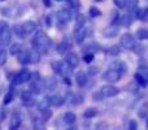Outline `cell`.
Listing matches in <instances>:
<instances>
[{"label":"cell","instance_id":"11","mask_svg":"<svg viewBox=\"0 0 148 130\" xmlns=\"http://www.w3.org/2000/svg\"><path fill=\"white\" fill-rule=\"evenodd\" d=\"M20 126H21V117L18 113L14 112L9 121V130H17Z\"/></svg>","mask_w":148,"mask_h":130},{"label":"cell","instance_id":"42","mask_svg":"<svg viewBox=\"0 0 148 130\" xmlns=\"http://www.w3.org/2000/svg\"><path fill=\"white\" fill-rule=\"evenodd\" d=\"M88 13H90V16H91V17H97V16L101 14V12H100L96 7H91V8H90Z\"/></svg>","mask_w":148,"mask_h":130},{"label":"cell","instance_id":"9","mask_svg":"<svg viewBox=\"0 0 148 130\" xmlns=\"http://www.w3.org/2000/svg\"><path fill=\"white\" fill-rule=\"evenodd\" d=\"M10 41H12V31L7 28L4 31L0 33V43H1L3 46H7V44L10 43Z\"/></svg>","mask_w":148,"mask_h":130},{"label":"cell","instance_id":"23","mask_svg":"<svg viewBox=\"0 0 148 130\" xmlns=\"http://www.w3.org/2000/svg\"><path fill=\"white\" fill-rule=\"evenodd\" d=\"M112 69H114V70L120 72L121 74L125 73L126 70H127V66H126V64L123 61H114L112 64Z\"/></svg>","mask_w":148,"mask_h":130},{"label":"cell","instance_id":"36","mask_svg":"<svg viewBox=\"0 0 148 130\" xmlns=\"http://www.w3.org/2000/svg\"><path fill=\"white\" fill-rule=\"evenodd\" d=\"M138 17L140 18L142 21L147 22V21H148V8H147V9H140V10H139Z\"/></svg>","mask_w":148,"mask_h":130},{"label":"cell","instance_id":"22","mask_svg":"<svg viewBox=\"0 0 148 130\" xmlns=\"http://www.w3.org/2000/svg\"><path fill=\"white\" fill-rule=\"evenodd\" d=\"M70 48H72V46H70L68 42H61V43L57 44V47H56L57 52L61 55H64V54H66L68 51H70Z\"/></svg>","mask_w":148,"mask_h":130},{"label":"cell","instance_id":"60","mask_svg":"<svg viewBox=\"0 0 148 130\" xmlns=\"http://www.w3.org/2000/svg\"><path fill=\"white\" fill-rule=\"evenodd\" d=\"M66 130H73V129H66Z\"/></svg>","mask_w":148,"mask_h":130},{"label":"cell","instance_id":"14","mask_svg":"<svg viewBox=\"0 0 148 130\" xmlns=\"http://www.w3.org/2000/svg\"><path fill=\"white\" fill-rule=\"evenodd\" d=\"M44 87H46L48 91H53L57 87V79L55 77H47L44 79Z\"/></svg>","mask_w":148,"mask_h":130},{"label":"cell","instance_id":"34","mask_svg":"<svg viewBox=\"0 0 148 130\" xmlns=\"http://www.w3.org/2000/svg\"><path fill=\"white\" fill-rule=\"evenodd\" d=\"M135 81L138 82V85H139V86H142V87H146L147 85H148V83H147V81L144 79V77H142L139 73H136V74H135Z\"/></svg>","mask_w":148,"mask_h":130},{"label":"cell","instance_id":"17","mask_svg":"<svg viewBox=\"0 0 148 130\" xmlns=\"http://www.w3.org/2000/svg\"><path fill=\"white\" fill-rule=\"evenodd\" d=\"M17 59L21 65L30 64V55H29V51H21L20 54L17 55Z\"/></svg>","mask_w":148,"mask_h":130},{"label":"cell","instance_id":"1","mask_svg":"<svg viewBox=\"0 0 148 130\" xmlns=\"http://www.w3.org/2000/svg\"><path fill=\"white\" fill-rule=\"evenodd\" d=\"M34 43L36 46V50L42 54H46V51H48V46L51 43V39L47 34L44 33H38L36 36L34 38Z\"/></svg>","mask_w":148,"mask_h":130},{"label":"cell","instance_id":"37","mask_svg":"<svg viewBox=\"0 0 148 130\" xmlns=\"http://www.w3.org/2000/svg\"><path fill=\"white\" fill-rule=\"evenodd\" d=\"M48 105H49V100H48V98H46V99H43L42 102L38 103V109L43 111V109H46V108H48Z\"/></svg>","mask_w":148,"mask_h":130},{"label":"cell","instance_id":"41","mask_svg":"<svg viewBox=\"0 0 148 130\" xmlns=\"http://www.w3.org/2000/svg\"><path fill=\"white\" fill-rule=\"evenodd\" d=\"M103 99H104V96H103L101 91H96L92 94V100H94V102H101Z\"/></svg>","mask_w":148,"mask_h":130},{"label":"cell","instance_id":"52","mask_svg":"<svg viewBox=\"0 0 148 130\" xmlns=\"http://www.w3.org/2000/svg\"><path fill=\"white\" fill-rule=\"evenodd\" d=\"M108 126L105 125V122H101V124H97V130H107Z\"/></svg>","mask_w":148,"mask_h":130},{"label":"cell","instance_id":"2","mask_svg":"<svg viewBox=\"0 0 148 130\" xmlns=\"http://www.w3.org/2000/svg\"><path fill=\"white\" fill-rule=\"evenodd\" d=\"M30 79H31V72L27 70V69H22V70H20L14 76L13 85H22V83H26L27 81H30Z\"/></svg>","mask_w":148,"mask_h":130},{"label":"cell","instance_id":"39","mask_svg":"<svg viewBox=\"0 0 148 130\" xmlns=\"http://www.w3.org/2000/svg\"><path fill=\"white\" fill-rule=\"evenodd\" d=\"M34 129H35V130H46V126H44V121H43V120H36V121H34Z\"/></svg>","mask_w":148,"mask_h":130},{"label":"cell","instance_id":"15","mask_svg":"<svg viewBox=\"0 0 148 130\" xmlns=\"http://www.w3.org/2000/svg\"><path fill=\"white\" fill-rule=\"evenodd\" d=\"M35 29H36V23L34 21H26V22L22 23L23 34H31L35 31Z\"/></svg>","mask_w":148,"mask_h":130},{"label":"cell","instance_id":"10","mask_svg":"<svg viewBox=\"0 0 148 130\" xmlns=\"http://www.w3.org/2000/svg\"><path fill=\"white\" fill-rule=\"evenodd\" d=\"M104 36H107V38H114L116 35L118 34V25H113V23H110L108 28L104 29Z\"/></svg>","mask_w":148,"mask_h":130},{"label":"cell","instance_id":"47","mask_svg":"<svg viewBox=\"0 0 148 130\" xmlns=\"http://www.w3.org/2000/svg\"><path fill=\"white\" fill-rule=\"evenodd\" d=\"M68 1H69V4L72 5L73 8H79V5H81L79 0H68Z\"/></svg>","mask_w":148,"mask_h":130},{"label":"cell","instance_id":"51","mask_svg":"<svg viewBox=\"0 0 148 130\" xmlns=\"http://www.w3.org/2000/svg\"><path fill=\"white\" fill-rule=\"evenodd\" d=\"M97 72H99L97 68H88V74H91V76H95Z\"/></svg>","mask_w":148,"mask_h":130},{"label":"cell","instance_id":"53","mask_svg":"<svg viewBox=\"0 0 148 130\" xmlns=\"http://www.w3.org/2000/svg\"><path fill=\"white\" fill-rule=\"evenodd\" d=\"M64 81H65V85H68V86H70V85H72V81H70L69 77H64Z\"/></svg>","mask_w":148,"mask_h":130},{"label":"cell","instance_id":"33","mask_svg":"<svg viewBox=\"0 0 148 130\" xmlns=\"http://www.w3.org/2000/svg\"><path fill=\"white\" fill-rule=\"evenodd\" d=\"M75 20H77V29L82 28V26L86 23V16H84V14H78Z\"/></svg>","mask_w":148,"mask_h":130},{"label":"cell","instance_id":"8","mask_svg":"<svg viewBox=\"0 0 148 130\" xmlns=\"http://www.w3.org/2000/svg\"><path fill=\"white\" fill-rule=\"evenodd\" d=\"M57 18H59V21L61 23H66V22H69L70 18H72V13L68 9H60L59 12H57Z\"/></svg>","mask_w":148,"mask_h":130},{"label":"cell","instance_id":"40","mask_svg":"<svg viewBox=\"0 0 148 130\" xmlns=\"http://www.w3.org/2000/svg\"><path fill=\"white\" fill-rule=\"evenodd\" d=\"M126 5H127L129 10H135V8L138 7V0H127Z\"/></svg>","mask_w":148,"mask_h":130},{"label":"cell","instance_id":"20","mask_svg":"<svg viewBox=\"0 0 148 130\" xmlns=\"http://www.w3.org/2000/svg\"><path fill=\"white\" fill-rule=\"evenodd\" d=\"M64 121H65V124H68V125H73V124L77 121L75 113H74V112H70V111L65 112V113H64Z\"/></svg>","mask_w":148,"mask_h":130},{"label":"cell","instance_id":"12","mask_svg":"<svg viewBox=\"0 0 148 130\" xmlns=\"http://www.w3.org/2000/svg\"><path fill=\"white\" fill-rule=\"evenodd\" d=\"M86 35H87V30L82 26V28H78L77 29V31H75V34H74V39H75V42L78 44H81V43H83V41H84V38H86Z\"/></svg>","mask_w":148,"mask_h":130},{"label":"cell","instance_id":"48","mask_svg":"<svg viewBox=\"0 0 148 130\" xmlns=\"http://www.w3.org/2000/svg\"><path fill=\"white\" fill-rule=\"evenodd\" d=\"M134 51H135V54H138V55H140V54H143L142 51H144V46H138V47H134Z\"/></svg>","mask_w":148,"mask_h":130},{"label":"cell","instance_id":"58","mask_svg":"<svg viewBox=\"0 0 148 130\" xmlns=\"http://www.w3.org/2000/svg\"><path fill=\"white\" fill-rule=\"evenodd\" d=\"M95 1H97V3H101V1H104V0H95Z\"/></svg>","mask_w":148,"mask_h":130},{"label":"cell","instance_id":"46","mask_svg":"<svg viewBox=\"0 0 148 130\" xmlns=\"http://www.w3.org/2000/svg\"><path fill=\"white\" fill-rule=\"evenodd\" d=\"M83 60H84L86 63H91L92 60H94V54H84Z\"/></svg>","mask_w":148,"mask_h":130},{"label":"cell","instance_id":"6","mask_svg":"<svg viewBox=\"0 0 148 130\" xmlns=\"http://www.w3.org/2000/svg\"><path fill=\"white\" fill-rule=\"evenodd\" d=\"M120 78H121V73L114 70V69H109L104 74V79L107 82H109V83H114V82L120 81Z\"/></svg>","mask_w":148,"mask_h":130},{"label":"cell","instance_id":"43","mask_svg":"<svg viewBox=\"0 0 148 130\" xmlns=\"http://www.w3.org/2000/svg\"><path fill=\"white\" fill-rule=\"evenodd\" d=\"M138 129V122H136V120H130L127 122V129L126 130H136Z\"/></svg>","mask_w":148,"mask_h":130},{"label":"cell","instance_id":"32","mask_svg":"<svg viewBox=\"0 0 148 130\" xmlns=\"http://www.w3.org/2000/svg\"><path fill=\"white\" fill-rule=\"evenodd\" d=\"M136 38L140 39V41H144V39L148 38V30L147 29H139L136 31Z\"/></svg>","mask_w":148,"mask_h":130},{"label":"cell","instance_id":"57","mask_svg":"<svg viewBox=\"0 0 148 130\" xmlns=\"http://www.w3.org/2000/svg\"><path fill=\"white\" fill-rule=\"evenodd\" d=\"M1 50H4V48H3V44L0 43V51H1Z\"/></svg>","mask_w":148,"mask_h":130},{"label":"cell","instance_id":"13","mask_svg":"<svg viewBox=\"0 0 148 130\" xmlns=\"http://www.w3.org/2000/svg\"><path fill=\"white\" fill-rule=\"evenodd\" d=\"M65 61L68 63V65L70 66L72 69H74V68H77L78 66V64H79V57L77 56L75 54H68L66 55V59H65Z\"/></svg>","mask_w":148,"mask_h":130},{"label":"cell","instance_id":"49","mask_svg":"<svg viewBox=\"0 0 148 130\" xmlns=\"http://www.w3.org/2000/svg\"><path fill=\"white\" fill-rule=\"evenodd\" d=\"M7 28H8L7 21H0V33H1V31H4Z\"/></svg>","mask_w":148,"mask_h":130},{"label":"cell","instance_id":"18","mask_svg":"<svg viewBox=\"0 0 148 130\" xmlns=\"http://www.w3.org/2000/svg\"><path fill=\"white\" fill-rule=\"evenodd\" d=\"M29 55H30V64H38L40 61V52L36 48L29 51Z\"/></svg>","mask_w":148,"mask_h":130},{"label":"cell","instance_id":"30","mask_svg":"<svg viewBox=\"0 0 148 130\" xmlns=\"http://www.w3.org/2000/svg\"><path fill=\"white\" fill-rule=\"evenodd\" d=\"M97 44H95V43H90L87 47H84L83 48V51H84V54H95V52L97 51Z\"/></svg>","mask_w":148,"mask_h":130},{"label":"cell","instance_id":"35","mask_svg":"<svg viewBox=\"0 0 148 130\" xmlns=\"http://www.w3.org/2000/svg\"><path fill=\"white\" fill-rule=\"evenodd\" d=\"M30 92H31V94H36V95L40 92V87H39V83H38V82L34 81L33 83H31V86H30Z\"/></svg>","mask_w":148,"mask_h":130},{"label":"cell","instance_id":"55","mask_svg":"<svg viewBox=\"0 0 148 130\" xmlns=\"http://www.w3.org/2000/svg\"><path fill=\"white\" fill-rule=\"evenodd\" d=\"M4 115H5V113H4V111H3V109H0V121H1L3 118H4Z\"/></svg>","mask_w":148,"mask_h":130},{"label":"cell","instance_id":"16","mask_svg":"<svg viewBox=\"0 0 148 130\" xmlns=\"http://www.w3.org/2000/svg\"><path fill=\"white\" fill-rule=\"evenodd\" d=\"M48 100H49V104L53 105V107H61L65 102V99L61 95H52V96L48 98Z\"/></svg>","mask_w":148,"mask_h":130},{"label":"cell","instance_id":"59","mask_svg":"<svg viewBox=\"0 0 148 130\" xmlns=\"http://www.w3.org/2000/svg\"><path fill=\"white\" fill-rule=\"evenodd\" d=\"M147 128H148V118H147Z\"/></svg>","mask_w":148,"mask_h":130},{"label":"cell","instance_id":"7","mask_svg":"<svg viewBox=\"0 0 148 130\" xmlns=\"http://www.w3.org/2000/svg\"><path fill=\"white\" fill-rule=\"evenodd\" d=\"M21 102L25 107H31L34 104V99H33V94L30 91H23L21 94Z\"/></svg>","mask_w":148,"mask_h":130},{"label":"cell","instance_id":"19","mask_svg":"<svg viewBox=\"0 0 148 130\" xmlns=\"http://www.w3.org/2000/svg\"><path fill=\"white\" fill-rule=\"evenodd\" d=\"M97 115H99V111L95 107H88L87 109H84V112H83L84 118H94V117H96Z\"/></svg>","mask_w":148,"mask_h":130},{"label":"cell","instance_id":"44","mask_svg":"<svg viewBox=\"0 0 148 130\" xmlns=\"http://www.w3.org/2000/svg\"><path fill=\"white\" fill-rule=\"evenodd\" d=\"M5 61H7V51L1 50L0 51V65H4Z\"/></svg>","mask_w":148,"mask_h":130},{"label":"cell","instance_id":"50","mask_svg":"<svg viewBox=\"0 0 148 130\" xmlns=\"http://www.w3.org/2000/svg\"><path fill=\"white\" fill-rule=\"evenodd\" d=\"M31 77L34 78V81H35V82H38L39 79H40V74H39L38 72H34V73H31Z\"/></svg>","mask_w":148,"mask_h":130},{"label":"cell","instance_id":"4","mask_svg":"<svg viewBox=\"0 0 148 130\" xmlns=\"http://www.w3.org/2000/svg\"><path fill=\"white\" fill-rule=\"evenodd\" d=\"M120 44L123 47L125 50H133L135 47V39L131 34L126 33L121 36V41H120Z\"/></svg>","mask_w":148,"mask_h":130},{"label":"cell","instance_id":"21","mask_svg":"<svg viewBox=\"0 0 148 130\" xmlns=\"http://www.w3.org/2000/svg\"><path fill=\"white\" fill-rule=\"evenodd\" d=\"M75 82H77V85H78V87H84L87 83V76L83 72H79L75 77Z\"/></svg>","mask_w":148,"mask_h":130},{"label":"cell","instance_id":"54","mask_svg":"<svg viewBox=\"0 0 148 130\" xmlns=\"http://www.w3.org/2000/svg\"><path fill=\"white\" fill-rule=\"evenodd\" d=\"M46 25L47 26H51V17H49V16H47V17H46Z\"/></svg>","mask_w":148,"mask_h":130},{"label":"cell","instance_id":"31","mask_svg":"<svg viewBox=\"0 0 148 130\" xmlns=\"http://www.w3.org/2000/svg\"><path fill=\"white\" fill-rule=\"evenodd\" d=\"M51 117H52V111L49 109V108H46V109L42 111V120H43L44 122L51 120Z\"/></svg>","mask_w":148,"mask_h":130},{"label":"cell","instance_id":"24","mask_svg":"<svg viewBox=\"0 0 148 130\" xmlns=\"http://www.w3.org/2000/svg\"><path fill=\"white\" fill-rule=\"evenodd\" d=\"M138 116L140 118H146L148 116V104L147 103H142L138 108Z\"/></svg>","mask_w":148,"mask_h":130},{"label":"cell","instance_id":"5","mask_svg":"<svg viewBox=\"0 0 148 130\" xmlns=\"http://www.w3.org/2000/svg\"><path fill=\"white\" fill-rule=\"evenodd\" d=\"M100 91H101V94L104 98H113L120 92V90H118L116 86H113V85H105V86L101 87Z\"/></svg>","mask_w":148,"mask_h":130},{"label":"cell","instance_id":"3","mask_svg":"<svg viewBox=\"0 0 148 130\" xmlns=\"http://www.w3.org/2000/svg\"><path fill=\"white\" fill-rule=\"evenodd\" d=\"M52 68H53V70L56 72V73L61 74V76H64V77L69 76L70 72H72V68L68 65L66 61H56L52 64Z\"/></svg>","mask_w":148,"mask_h":130},{"label":"cell","instance_id":"27","mask_svg":"<svg viewBox=\"0 0 148 130\" xmlns=\"http://www.w3.org/2000/svg\"><path fill=\"white\" fill-rule=\"evenodd\" d=\"M120 23L122 26H125V28H129V26L131 25V17L129 14H123L122 17L120 18Z\"/></svg>","mask_w":148,"mask_h":130},{"label":"cell","instance_id":"25","mask_svg":"<svg viewBox=\"0 0 148 130\" xmlns=\"http://www.w3.org/2000/svg\"><path fill=\"white\" fill-rule=\"evenodd\" d=\"M21 51H22V46H21L20 43H13L12 46H10V48H9L10 55H13V56H16V55H18Z\"/></svg>","mask_w":148,"mask_h":130},{"label":"cell","instance_id":"26","mask_svg":"<svg viewBox=\"0 0 148 130\" xmlns=\"http://www.w3.org/2000/svg\"><path fill=\"white\" fill-rule=\"evenodd\" d=\"M83 102H84V96H83V95H82V94H74V96L72 99V104L79 105V104H82Z\"/></svg>","mask_w":148,"mask_h":130},{"label":"cell","instance_id":"28","mask_svg":"<svg viewBox=\"0 0 148 130\" xmlns=\"http://www.w3.org/2000/svg\"><path fill=\"white\" fill-rule=\"evenodd\" d=\"M107 54L109 55V56H117V55H120V47L118 46H110L107 48Z\"/></svg>","mask_w":148,"mask_h":130},{"label":"cell","instance_id":"29","mask_svg":"<svg viewBox=\"0 0 148 130\" xmlns=\"http://www.w3.org/2000/svg\"><path fill=\"white\" fill-rule=\"evenodd\" d=\"M13 98H14V95H13V89H10L9 91L5 94L4 100H3V104H4V105H8V104H9V103L13 100Z\"/></svg>","mask_w":148,"mask_h":130},{"label":"cell","instance_id":"45","mask_svg":"<svg viewBox=\"0 0 148 130\" xmlns=\"http://www.w3.org/2000/svg\"><path fill=\"white\" fill-rule=\"evenodd\" d=\"M126 3H127V0H114V4L117 8H125L126 7Z\"/></svg>","mask_w":148,"mask_h":130},{"label":"cell","instance_id":"56","mask_svg":"<svg viewBox=\"0 0 148 130\" xmlns=\"http://www.w3.org/2000/svg\"><path fill=\"white\" fill-rule=\"evenodd\" d=\"M44 4H46L47 7H51V0H44Z\"/></svg>","mask_w":148,"mask_h":130},{"label":"cell","instance_id":"38","mask_svg":"<svg viewBox=\"0 0 148 130\" xmlns=\"http://www.w3.org/2000/svg\"><path fill=\"white\" fill-rule=\"evenodd\" d=\"M13 31L16 33V35L20 36V38H22L25 34H23V30H22V25H14L13 26Z\"/></svg>","mask_w":148,"mask_h":130}]
</instances>
